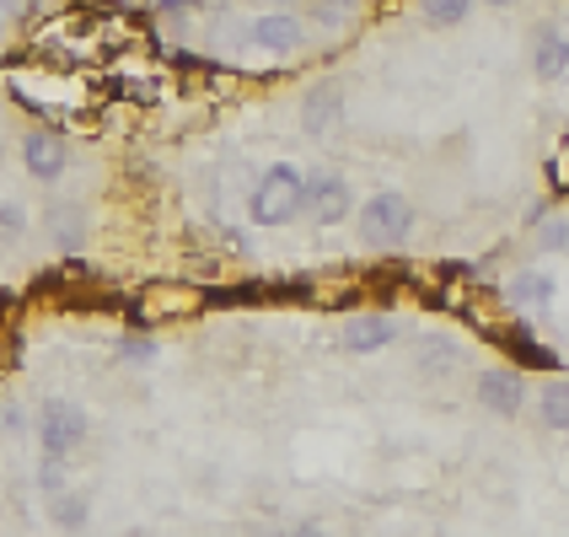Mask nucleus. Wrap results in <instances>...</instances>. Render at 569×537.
I'll return each mask as SVG.
<instances>
[{
    "mask_svg": "<svg viewBox=\"0 0 569 537\" xmlns=\"http://www.w3.org/2000/svg\"><path fill=\"white\" fill-rule=\"evenodd\" d=\"M43 231H49V242H54L60 253H81V242H87V205L54 199V205L43 210Z\"/></svg>",
    "mask_w": 569,
    "mask_h": 537,
    "instance_id": "12",
    "label": "nucleus"
},
{
    "mask_svg": "<svg viewBox=\"0 0 569 537\" xmlns=\"http://www.w3.org/2000/svg\"><path fill=\"white\" fill-rule=\"evenodd\" d=\"M119 360H129V366H146V360H157V345H151V339H140V334H129L124 345H119Z\"/></svg>",
    "mask_w": 569,
    "mask_h": 537,
    "instance_id": "20",
    "label": "nucleus"
},
{
    "mask_svg": "<svg viewBox=\"0 0 569 537\" xmlns=\"http://www.w3.org/2000/svg\"><path fill=\"white\" fill-rule=\"evenodd\" d=\"M538 419L548 430H565L569 436V377H553L538 392Z\"/></svg>",
    "mask_w": 569,
    "mask_h": 537,
    "instance_id": "16",
    "label": "nucleus"
},
{
    "mask_svg": "<svg viewBox=\"0 0 569 537\" xmlns=\"http://www.w3.org/2000/svg\"><path fill=\"white\" fill-rule=\"evenodd\" d=\"M22 167H28V178H38V183H60L64 172H70V140H64L60 129H28L22 135Z\"/></svg>",
    "mask_w": 569,
    "mask_h": 537,
    "instance_id": "4",
    "label": "nucleus"
},
{
    "mask_svg": "<svg viewBox=\"0 0 569 537\" xmlns=\"http://www.w3.org/2000/svg\"><path fill=\"white\" fill-rule=\"evenodd\" d=\"M253 221L258 226H284L296 221L301 210H307V172L301 167H290V161H274V167H263L253 183Z\"/></svg>",
    "mask_w": 569,
    "mask_h": 537,
    "instance_id": "1",
    "label": "nucleus"
},
{
    "mask_svg": "<svg viewBox=\"0 0 569 537\" xmlns=\"http://www.w3.org/2000/svg\"><path fill=\"white\" fill-rule=\"evenodd\" d=\"M307 216L317 226H339L345 216H355V193H349V178L345 172H312L307 178Z\"/></svg>",
    "mask_w": 569,
    "mask_h": 537,
    "instance_id": "6",
    "label": "nucleus"
},
{
    "mask_svg": "<svg viewBox=\"0 0 569 537\" xmlns=\"http://www.w3.org/2000/svg\"><path fill=\"white\" fill-rule=\"evenodd\" d=\"M398 328H403V322L392 312H355L345 328H339V345H345L349 355H377V349H387L398 339Z\"/></svg>",
    "mask_w": 569,
    "mask_h": 537,
    "instance_id": "8",
    "label": "nucleus"
},
{
    "mask_svg": "<svg viewBox=\"0 0 569 537\" xmlns=\"http://www.w3.org/2000/svg\"><path fill=\"white\" fill-rule=\"evenodd\" d=\"M553 296H559V285H553L548 269H521V275H510V285H506V301L521 307V312H548Z\"/></svg>",
    "mask_w": 569,
    "mask_h": 537,
    "instance_id": "13",
    "label": "nucleus"
},
{
    "mask_svg": "<svg viewBox=\"0 0 569 537\" xmlns=\"http://www.w3.org/2000/svg\"><path fill=\"white\" fill-rule=\"evenodd\" d=\"M339 125H345V87L339 81L307 87V97H301V129L307 135H333Z\"/></svg>",
    "mask_w": 569,
    "mask_h": 537,
    "instance_id": "9",
    "label": "nucleus"
},
{
    "mask_svg": "<svg viewBox=\"0 0 569 537\" xmlns=\"http://www.w3.org/2000/svg\"><path fill=\"white\" fill-rule=\"evenodd\" d=\"M22 231H28V210L6 199V205H0V237H22Z\"/></svg>",
    "mask_w": 569,
    "mask_h": 537,
    "instance_id": "22",
    "label": "nucleus"
},
{
    "mask_svg": "<svg viewBox=\"0 0 569 537\" xmlns=\"http://www.w3.org/2000/svg\"><path fill=\"white\" fill-rule=\"evenodd\" d=\"M253 43L263 49V54H296L301 43H307V22L296 17V11H263L253 22Z\"/></svg>",
    "mask_w": 569,
    "mask_h": 537,
    "instance_id": "10",
    "label": "nucleus"
},
{
    "mask_svg": "<svg viewBox=\"0 0 569 537\" xmlns=\"http://www.w3.org/2000/svg\"><path fill=\"white\" fill-rule=\"evenodd\" d=\"M38 489L54 500V495H64V463H54V457H43V468H38Z\"/></svg>",
    "mask_w": 569,
    "mask_h": 537,
    "instance_id": "21",
    "label": "nucleus"
},
{
    "mask_svg": "<svg viewBox=\"0 0 569 537\" xmlns=\"http://www.w3.org/2000/svg\"><path fill=\"white\" fill-rule=\"evenodd\" d=\"M81 441H87V409L70 404V398H49L38 409V446H43V457L70 463V451H81Z\"/></svg>",
    "mask_w": 569,
    "mask_h": 537,
    "instance_id": "3",
    "label": "nucleus"
},
{
    "mask_svg": "<svg viewBox=\"0 0 569 537\" xmlns=\"http://www.w3.org/2000/svg\"><path fill=\"white\" fill-rule=\"evenodd\" d=\"M284 537H328V533H322V527H312V521H301V527H290Z\"/></svg>",
    "mask_w": 569,
    "mask_h": 537,
    "instance_id": "23",
    "label": "nucleus"
},
{
    "mask_svg": "<svg viewBox=\"0 0 569 537\" xmlns=\"http://www.w3.org/2000/svg\"><path fill=\"white\" fill-rule=\"evenodd\" d=\"M538 248L542 253H569V221L565 216H542L538 221Z\"/></svg>",
    "mask_w": 569,
    "mask_h": 537,
    "instance_id": "19",
    "label": "nucleus"
},
{
    "mask_svg": "<svg viewBox=\"0 0 569 537\" xmlns=\"http://www.w3.org/2000/svg\"><path fill=\"white\" fill-rule=\"evenodd\" d=\"M413 221H419V210H413L409 193L381 189L360 205V242L377 248V253H392V248H403L413 237Z\"/></svg>",
    "mask_w": 569,
    "mask_h": 537,
    "instance_id": "2",
    "label": "nucleus"
},
{
    "mask_svg": "<svg viewBox=\"0 0 569 537\" xmlns=\"http://www.w3.org/2000/svg\"><path fill=\"white\" fill-rule=\"evenodd\" d=\"M478 404L489 414H500V419L521 414V404H527V377H521L516 366H483V371H478Z\"/></svg>",
    "mask_w": 569,
    "mask_h": 537,
    "instance_id": "7",
    "label": "nucleus"
},
{
    "mask_svg": "<svg viewBox=\"0 0 569 537\" xmlns=\"http://www.w3.org/2000/svg\"><path fill=\"white\" fill-rule=\"evenodd\" d=\"M532 70H538L542 81H559L569 70V38L553 22H542L538 38H532Z\"/></svg>",
    "mask_w": 569,
    "mask_h": 537,
    "instance_id": "14",
    "label": "nucleus"
},
{
    "mask_svg": "<svg viewBox=\"0 0 569 537\" xmlns=\"http://www.w3.org/2000/svg\"><path fill=\"white\" fill-rule=\"evenodd\" d=\"M210 296L189 280H157L140 290V317H157V322H178V317H193Z\"/></svg>",
    "mask_w": 569,
    "mask_h": 537,
    "instance_id": "5",
    "label": "nucleus"
},
{
    "mask_svg": "<svg viewBox=\"0 0 569 537\" xmlns=\"http://www.w3.org/2000/svg\"><path fill=\"white\" fill-rule=\"evenodd\" d=\"M419 377H457V366H462V345L457 339H425L419 349Z\"/></svg>",
    "mask_w": 569,
    "mask_h": 537,
    "instance_id": "15",
    "label": "nucleus"
},
{
    "mask_svg": "<svg viewBox=\"0 0 569 537\" xmlns=\"http://www.w3.org/2000/svg\"><path fill=\"white\" fill-rule=\"evenodd\" d=\"M468 17H473L468 0H430V6H419V22H430V28H457Z\"/></svg>",
    "mask_w": 569,
    "mask_h": 537,
    "instance_id": "18",
    "label": "nucleus"
},
{
    "mask_svg": "<svg viewBox=\"0 0 569 537\" xmlns=\"http://www.w3.org/2000/svg\"><path fill=\"white\" fill-rule=\"evenodd\" d=\"M49 521H54L60 533H87V521H92V500L64 489V495H54V500H49Z\"/></svg>",
    "mask_w": 569,
    "mask_h": 537,
    "instance_id": "17",
    "label": "nucleus"
},
{
    "mask_svg": "<svg viewBox=\"0 0 569 537\" xmlns=\"http://www.w3.org/2000/svg\"><path fill=\"white\" fill-rule=\"evenodd\" d=\"M495 345H500L510 360H516V371H521V366H538V371H559V355H553V349H542L538 334H532L527 322H500V328H495Z\"/></svg>",
    "mask_w": 569,
    "mask_h": 537,
    "instance_id": "11",
    "label": "nucleus"
}]
</instances>
